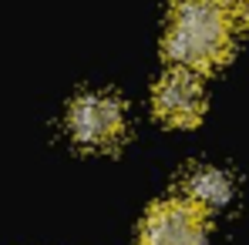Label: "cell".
I'll return each instance as SVG.
<instances>
[{
    "instance_id": "5",
    "label": "cell",
    "mask_w": 249,
    "mask_h": 245,
    "mask_svg": "<svg viewBox=\"0 0 249 245\" xmlns=\"http://www.w3.org/2000/svg\"><path fill=\"white\" fill-rule=\"evenodd\" d=\"M185 198H192L202 208H226L232 198V178L222 171V168H212V164H199L185 175Z\"/></svg>"
},
{
    "instance_id": "1",
    "label": "cell",
    "mask_w": 249,
    "mask_h": 245,
    "mask_svg": "<svg viewBox=\"0 0 249 245\" xmlns=\"http://www.w3.org/2000/svg\"><path fill=\"white\" fill-rule=\"evenodd\" d=\"M232 14L219 0H175L168 17L165 54L175 67L212 71L229 57Z\"/></svg>"
},
{
    "instance_id": "6",
    "label": "cell",
    "mask_w": 249,
    "mask_h": 245,
    "mask_svg": "<svg viewBox=\"0 0 249 245\" xmlns=\"http://www.w3.org/2000/svg\"><path fill=\"white\" fill-rule=\"evenodd\" d=\"M229 14H239V17H249V0H219Z\"/></svg>"
},
{
    "instance_id": "3",
    "label": "cell",
    "mask_w": 249,
    "mask_h": 245,
    "mask_svg": "<svg viewBox=\"0 0 249 245\" xmlns=\"http://www.w3.org/2000/svg\"><path fill=\"white\" fill-rule=\"evenodd\" d=\"M142 245H206V208L192 198H165L142 222Z\"/></svg>"
},
{
    "instance_id": "4",
    "label": "cell",
    "mask_w": 249,
    "mask_h": 245,
    "mask_svg": "<svg viewBox=\"0 0 249 245\" xmlns=\"http://www.w3.org/2000/svg\"><path fill=\"white\" fill-rule=\"evenodd\" d=\"M155 114L165 124H178V128H189L202 118V108H206V94H202V84L196 78V71H172L162 81L155 84Z\"/></svg>"
},
{
    "instance_id": "2",
    "label": "cell",
    "mask_w": 249,
    "mask_h": 245,
    "mask_svg": "<svg viewBox=\"0 0 249 245\" xmlns=\"http://www.w3.org/2000/svg\"><path fill=\"white\" fill-rule=\"evenodd\" d=\"M68 131L84 148H115L124 134V108L115 94H81L68 111Z\"/></svg>"
}]
</instances>
